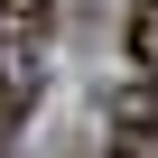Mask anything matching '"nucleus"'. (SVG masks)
Instances as JSON below:
<instances>
[{
	"mask_svg": "<svg viewBox=\"0 0 158 158\" xmlns=\"http://www.w3.org/2000/svg\"><path fill=\"white\" fill-rule=\"evenodd\" d=\"M37 37L47 28H10V19H0V139H10L19 121H28V102H37Z\"/></svg>",
	"mask_w": 158,
	"mask_h": 158,
	"instance_id": "1",
	"label": "nucleus"
},
{
	"mask_svg": "<svg viewBox=\"0 0 158 158\" xmlns=\"http://www.w3.org/2000/svg\"><path fill=\"white\" fill-rule=\"evenodd\" d=\"M130 65L158 84V0H139V10H130Z\"/></svg>",
	"mask_w": 158,
	"mask_h": 158,
	"instance_id": "2",
	"label": "nucleus"
},
{
	"mask_svg": "<svg viewBox=\"0 0 158 158\" xmlns=\"http://www.w3.org/2000/svg\"><path fill=\"white\" fill-rule=\"evenodd\" d=\"M0 19L10 28H47V0H0Z\"/></svg>",
	"mask_w": 158,
	"mask_h": 158,
	"instance_id": "3",
	"label": "nucleus"
}]
</instances>
